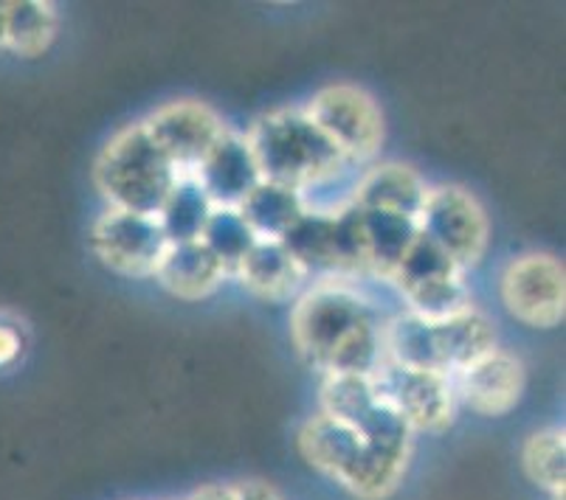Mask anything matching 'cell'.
<instances>
[{
  "instance_id": "6da1fadb",
  "label": "cell",
  "mask_w": 566,
  "mask_h": 500,
  "mask_svg": "<svg viewBox=\"0 0 566 500\" xmlns=\"http://www.w3.org/2000/svg\"><path fill=\"white\" fill-rule=\"evenodd\" d=\"M384 347L392 363L449 377L451 371L460 374L496 349V329L476 309H465L446 321H426L406 312L386 327Z\"/></svg>"
},
{
  "instance_id": "7a4b0ae2",
  "label": "cell",
  "mask_w": 566,
  "mask_h": 500,
  "mask_svg": "<svg viewBox=\"0 0 566 500\" xmlns=\"http://www.w3.org/2000/svg\"><path fill=\"white\" fill-rule=\"evenodd\" d=\"M262 180L300 192L344 167V155L302 110L262 116L245 136Z\"/></svg>"
},
{
  "instance_id": "3957f363",
  "label": "cell",
  "mask_w": 566,
  "mask_h": 500,
  "mask_svg": "<svg viewBox=\"0 0 566 500\" xmlns=\"http://www.w3.org/2000/svg\"><path fill=\"white\" fill-rule=\"evenodd\" d=\"M94 178L99 192L116 211L158 216V211L172 194L175 183L181 180V172L153 143L144 124H138V127L118 132L102 149Z\"/></svg>"
},
{
  "instance_id": "277c9868",
  "label": "cell",
  "mask_w": 566,
  "mask_h": 500,
  "mask_svg": "<svg viewBox=\"0 0 566 500\" xmlns=\"http://www.w3.org/2000/svg\"><path fill=\"white\" fill-rule=\"evenodd\" d=\"M302 458L324 476L336 478L338 483L364 500H380L400 483L403 464H395L375 453L367 442L342 422L331 416H313L300 430Z\"/></svg>"
},
{
  "instance_id": "5b68a950",
  "label": "cell",
  "mask_w": 566,
  "mask_h": 500,
  "mask_svg": "<svg viewBox=\"0 0 566 500\" xmlns=\"http://www.w3.org/2000/svg\"><path fill=\"white\" fill-rule=\"evenodd\" d=\"M369 323H378V316L361 296L347 287L324 285L307 292L293 312V340L313 369L331 371L338 349Z\"/></svg>"
},
{
  "instance_id": "8992f818",
  "label": "cell",
  "mask_w": 566,
  "mask_h": 500,
  "mask_svg": "<svg viewBox=\"0 0 566 500\" xmlns=\"http://www.w3.org/2000/svg\"><path fill=\"white\" fill-rule=\"evenodd\" d=\"M280 242L302 273H358L369 267L358 203L344 205L338 214L305 211Z\"/></svg>"
},
{
  "instance_id": "52a82bcc",
  "label": "cell",
  "mask_w": 566,
  "mask_h": 500,
  "mask_svg": "<svg viewBox=\"0 0 566 500\" xmlns=\"http://www.w3.org/2000/svg\"><path fill=\"white\" fill-rule=\"evenodd\" d=\"M420 234L446 251L460 270L473 267L488 247V216L473 194L460 185H437L426 194L417 216Z\"/></svg>"
},
{
  "instance_id": "ba28073f",
  "label": "cell",
  "mask_w": 566,
  "mask_h": 500,
  "mask_svg": "<svg viewBox=\"0 0 566 500\" xmlns=\"http://www.w3.org/2000/svg\"><path fill=\"white\" fill-rule=\"evenodd\" d=\"M369 380L378 400L392 405L411 430L440 433L454 419V391L442 374L384 360Z\"/></svg>"
},
{
  "instance_id": "9c48e42d",
  "label": "cell",
  "mask_w": 566,
  "mask_h": 500,
  "mask_svg": "<svg viewBox=\"0 0 566 500\" xmlns=\"http://www.w3.org/2000/svg\"><path fill=\"white\" fill-rule=\"evenodd\" d=\"M311 121L336 143L344 161H367L384 138V118L369 93L353 85L324 87L307 110Z\"/></svg>"
},
{
  "instance_id": "30bf717a",
  "label": "cell",
  "mask_w": 566,
  "mask_h": 500,
  "mask_svg": "<svg viewBox=\"0 0 566 500\" xmlns=\"http://www.w3.org/2000/svg\"><path fill=\"white\" fill-rule=\"evenodd\" d=\"M91 247L102 265L122 276H156L158 262L167 254V236L156 216L107 211L91 231Z\"/></svg>"
},
{
  "instance_id": "8fae6325",
  "label": "cell",
  "mask_w": 566,
  "mask_h": 500,
  "mask_svg": "<svg viewBox=\"0 0 566 500\" xmlns=\"http://www.w3.org/2000/svg\"><path fill=\"white\" fill-rule=\"evenodd\" d=\"M502 301L507 312L527 327H558L566 312L564 265L547 254L522 256L504 270Z\"/></svg>"
},
{
  "instance_id": "7c38bea8",
  "label": "cell",
  "mask_w": 566,
  "mask_h": 500,
  "mask_svg": "<svg viewBox=\"0 0 566 500\" xmlns=\"http://www.w3.org/2000/svg\"><path fill=\"white\" fill-rule=\"evenodd\" d=\"M144 130L178 172H195L226 132L220 118L198 102L161 107L147 118Z\"/></svg>"
},
{
  "instance_id": "4fadbf2b",
  "label": "cell",
  "mask_w": 566,
  "mask_h": 500,
  "mask_svg": "<svg viewBox=\"0 0 566 500\" xmlns=\"http://www.w3.org/2000/svg\"><path fill=\"white\" fill-rule=\"evenodd\" d=\"M195 180L214 209H240V203L262 183V174L249 141L226 130L206 161L195 169Z\"/></svg>"
},
{
  "instance_id": "5bb4252c",
  "label": "cell",
  "mask_w": 566,
  "mask_h": 500,
  "mask_svg": "<svg viewBox=\"0 0 566 500\" xmlns=\"http://www.w3.org/2000/svg\"><path fill=\"white\" fill-rule=\"evenodd\" d=\"M524 391V365L507 352H488L460 371V396L473 414L504 416L518 405Z\"/></svg>"
},
{
  "instance_id": "9a60e30c",
  "label": "cell",
  "mask_w": 566,
  "mask_h": 500,
  "mask_svg": "<svg viewBox=\"0 0 566 500\" xmlns=\"http://www.w3.org/2000/svg\"><path fill=\"white\" fill-rule=\"evenodd\" d=\"M156 278L172 296L184 298V301H200V298L218 290V285L226 278V270L214 259L212 251L198 240L169 245L164 259L158 262Z\"/></svg>"
},
{
  "instance_id": "2e32d148",
  "label": "cell",
  "mask_w": 566,
  "mask_h": 500,
  "mask_svg": "<svg viewBox=\"0 0 566 500\" xmlns=\"http://www.w3.org/2000/svg\"><path fill=\"white\" fill-rule=\"evenodd\" d=\"M361 228L369 270L380 273L384 278L395 276L400 262L406 259V254L420 236L417 220L380 209H361Z\"/></svg>"
},
{
  "instance_id": "e0dca14e",
  "label": "cell",
  "mask_w": 566,
  "mask_h": 500,
  "mask_svg": "<svg viewBox=\"0 0 566 500\" xmlns=\"http://www.w3.org/2000/svg\"><path fill=\"white\" fill-rule=\"evenodd\" d=\"M237 276L243 278V285L251 292H256L265 301H285L302 285L305 273L293 262V256L287 254L280 240H256L249 256L237 267Z\"/></svg>"
},
{
  "instance_id": "ac0fdd59",
  "label": "cell",
  "mask_w": 566,
  "mask_h": 500,
  "mask_svg": "<svg viewBox=\"0 0 566 500\" xmlns=\"http://www.w3.org/2000/svg\"><path fill=\"white\" fill-rule=\"evenodd\" d=\"M426 194H429V189H426L423 180L417 178V172H411L409 167H400V163H389V167H378L367 174V180L355 194V203L361 209L395 211V214L417 220L426 205Z\"/></svg>"
},
{
  "instance_id": "d6986e66",
  "label": "cell",
  "mask_w": 566,
  "mask_h": 500,
  "mask_svg": "<svg viewBox=\"0 0 566 500\" xmlns=\"http://www.w3.org/2000/svg\"><path fill=\"white\" fill-rule=\"evenodd\" d=\"M237 211L254 231L256 240H282L302 220L305 203L300 192L262 180Z\"/></svg>"
},
{
  "instance_id": "ffe728a7",
  "label": "cell",
  "mask_w": 566,
  "mask_h": 500,
  "mask_svg": "<svg viewBox=\"0 0 566 500\" xmlns=\"http://www.w3.org/2000/svg\"><path fill=\"white\" fill-rule=\"evenodd\" d=\"M214 205L206 198L195 174H187L175 183L172 194L167 198L164 209L158 211V225H161L164 236L169 245H184V242H198L203 234L209 216H212Z\"/></svg>"
},
{
  "instance_id": "44dd1931",
  "label": "cell",
  "mask_w": 566,
  "mask_h": 500,
  "mask_svg": "<svg viewBox=\"0 0 566 500\" xmlns=\"http://www.w3.org/2000/svg\"><path fill=\"white\" fill-rule=\"evenodd\" d=\"M56 34V14L51 3H7V31L3 49L18 56H40L51 49Z\"/></svg>"
},
{
  "instance_id": "7402d4cb",
  "label": "cell",
  "mask_w": 566,
  "mask_h": 500,
  "mask_svg": "<svg viewBox=\"0 0 566 500\" xmlns=\"http://www.w3.org/2000/svg\"><path fill=\"white\" fill-rule=\"evenodd\" d=\"M200 242L212 251L226 273H237L240 262L256 245V234L237 209H214L200 234Z\"/></svg>"
},
{
  "instance_id": "603a6c76",
  "label": "cell",
  "mask_w": 566,
  "mask_h": 500,
  "mask_svg": "<svg viewBox=\"0 0 566 500\" xmlns=\"http://www.w3.org/2000/svg\"><path fill=\"white\" fill-rule=\"evenodd\" d=\"M522 464H524V472L530 476V481L549 489L553 494H564V481H566L564 430L549 427V430L533 433V436L524 442Z\"/></svg>"
},
{
  "instance_id": "cb8c5ba5",
  "label": "cell",
  "mask_w": 566,
  "mask_h": 500,
  "mask_svg": "<svg viewBox=\"0 0 566 500\" xmlns=\"http://www.w3.org/2000/svg\"><path fill=\"white\" fill-rule=\"evenodd\" d=\"M406 301H409L411 312L426 321H446L451 316H460L465 309H471V298H468L465 285L460 276L437 278L429 285H417L403 290Z\"/></svg>"
},
{
  "instance_id": "d4e9b609",
  "label": "cell",
  "mask_w": 566,
  "mask_h": 500,
  "mask_svg": "<svg viewBox=\"0 0 566 500\" xmlns=\"http://www.w3.org/2000/svg\"><path fill=\"white\" fill-rule=\"evenodd\" d=\"M460 273L462 270L446 256V251H440L434 242L420 234L409 254H406V259L395 270L392 281L400 290H409V287L429 285V281H437V278H451L460 276Z\"/></svg>"
},
{
  "instance_id": "484cf974",
  "label": "cell",
  "mask_w": 566,
  "mask_h": 500,
  "mask_svg": "<svg viewBox=\"0 0 566 500\" xmlns=\"http://www.w3.org/2000/svg\"><path fill=\"white\" fill-rule=\"evenodd\" d=\"M23 354V329L18 321H7L0 316V369L12 365Z\"/></svg>"
},
{
  "instance_id": "4316f807",
  "label": "cell",
  "mask_w": 566,
  "mask_h": 500,
  "mask_svg": "<svg viewBox=\"0 0 566 500\" xmlns=\"http://www.w3.org/2000/svg\"><path fill=\"white\" fill-rule=\"evenodd\" d=\"M234 500H280L274 489H268L265 483H240L234 487Z\"/></svg>"
},
{
  "instance_id": "83f0119b",
  "label": "cell",
  "mask_w": 566,
  "mask_h": 500,
  "mask_svg": "<svg viewBox=\"0 0 566 500\" xmlns=\"http://www.w3.org/2000/svg\"><path fill=\"white\" fill-rule=\"evenodd\" d=\"M189 500H234V487H203Z\"/></svg>"
},
{
  "instance_id": "f1b7e54d",
  "label": "cell",
  "mask_w": 566,
  "mask_h": 500,
  "mask_svg": "<svg viewBox=\"0 0 566 500\" xmlns=\"http://www.w3.org/2000/svg\"><path fill=\"white\" fill-rule=\"evenodd\" d=\"M3 31H7V3H0V49H3Z\"/></svg>"
}]
</instances>
